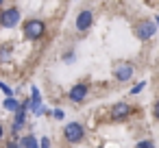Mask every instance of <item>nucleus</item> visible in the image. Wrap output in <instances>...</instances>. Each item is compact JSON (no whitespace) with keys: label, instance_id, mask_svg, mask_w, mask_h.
<instances>
[{"label":"nucleus","instance_id":"17","mask_svg":"<svg viewBox=\"0 0 159 148\" xmlns=\"http://www.w3.org/2000/svg\"><path fill=\"white\" fill-rule=\"evenodd\" d=\"M39 148H50V139H48V137H42V144H39Z\"/></svg>","mask_w":159,"mask_h":148},{"label":"nucleus","instance_id":"4","mask_svg":"<svg viewBox=\"0 0 159 148\" xmlns=\"http://www.w3.org/2000/svg\"><path fill=\"white\" fill-rule=\"evenodd\" d=\"M22 16H20V9L18 7H7L2 13H0V26L2 29H16L20 24Z\"/></svg>","mask_w":159,"mask_h":148},{"label":"nucleus","instance_id":"18","mask_svg":"<svg viewBox=\"0 0 159 148\" xmlns=\"http://www.w3.org/2000/svg\"><path fill=\"white\" fill-rule=\"evenodd\" d=\"M72 59H74V52H66V57H63V61H66V63H70Z\"/></svg>","mask_w":159,"mask_h":148},{"label":"nucleus","instance_id":"1","mask_svg":"<svg viewBox=\"0 0 159 148\" xmlns=\"http://www.w3.org/2000/svg\"><path fill=\"white\" fill-rule=\"evenodd\" d=\"M22 31H24V37H26V39L37 42V39L44 37L46 24H44V20H39V18H31V20H26V22L22 24Z\"/></svg>","mask_w":159,"mask_h":148},{"label":"nucleus","instance_id":"5","mask_svg":"<svg viewBox=\"0 0 159 148\" xmlns=\"http://www.w3.org/2000/svg\"><path fill=\"white\" fill-rule=\"evenodd\" d=\"M155 33H157V24H155L152 20H139L137 26H135V35H137V39H142V42L152 39Z\"/></svg>","mask_w":159,"mask_h":148},{"label":"nucleus","instance_id":"12","mask_svg":"<svg viewBox=\"0 0 159 148\" xmlns=\"http://www.w3.org/2000/svg\"><path fill=\"white\" fill-rule=\"evenodd\" d=\"M135 148H155V141L152 139H142V141H137Z\"/></svg>","mask_w":159,"mask_h":148},{"label":"nucleus","instance_id":"19","mask_svg":"<svg viewBox=\"0 0 159 148\" xmlns=\"http://www.w3.org/2000/svg\"><path fill=\"white\" fill-rule=\"evenodd\" d=\"M55 118L61 120V118H63V111H61V109H55Z\"/></svg>","mask_w":159,"mask_h":148},{"label":"nucleus","instance_id":"3","mask_svg":"<svg viewBox=\"0 0 159 148\" xmlns=\"http://www.w3.org/2000/svg\"><path fill=\"white\" fill-rule=\"evenodd\" d=\"M111 72H113V78H116V81L126 83V81H131V78H133L135 68H133V63H131V61H116Z\"/></svg>","mask_w":159,"mask_h":148},{"label":"nucleus","instance_id":"15","mask_svg":"<svg viewBox=\"0 0 159 148\" xmlns=\"http://www.w3.org/2000/svg\"><path fill=\"white\" fill-rule=\"evenodd\" d=\"M7 148H22V144H20V139H11L7 144Z\"/></svg>","mask_w":159,"mask_h":148},{"label":"nucleus","instance_id":"6","mask_svg":"<svg viewBox=\"0 0 159 148\" xmlns=\"http://www.w3.org/2000/svg\"><path fill=\"white\" fill-rule=\"evenodd\" d=\"M131 113H133V107H131L129 102H116V105L111 107V111H109V120H111V122H122V120H126Z\"/></svg>","mask_w":159,"mask_h":148},{"label":"nucleus","instance_id":"23","mask_svg":"<svg viewBox=\"0 0 159 148\" xmlns=\"http://www.w3.org/2000/svg\"><path fill=\"white\" fill-rule=\"evenodd\" d=\"M98 148H102V146H98Z\"/></svg>","mask_w":159,"mask_h":148},{"label":"nucleus","instance_id":"22","mask_svg":"<svg viewBox=\"0 0 159 148\" xmlns=\"http://www.w3.org/2000/svg\"><path fill=\"white\" fill-rule=\"evenodd\" d=\"M0 5H2V0H0Z\"/></svg>","mask_w":159,"mask_h":148},{"label":"nucleus","instance_id":"11","mask_svg":"<svg viewBox=\"0 0 159 148\" xmlns=\"http://www.w3.org/2000/svg\"><path fill=\"white\" fill-rule=\"evenodd\" d=\"M18 107H20V102H18L13 96H11V98H5V109H7V111H16Z\"/></svg>","mask_w":159,"mask_h":148},{"label":"nucleus","instance_id":"8","mask_svg":"<svg viewBox=\"0 0 159 148\" xmlns=\"http://www.w3.org/2000/svg\"><path fill=\"white\" fill-rule=\"evenodd\" d=\"M87 94H89V87H87L85 83H76V85L70 89V94H68V96H70V100H72V102H83V100L87 98Z\"/></svg>","mask_w":159,"mask_h":148},{"label":"nucleus","instance_id":"14","mask_svg":"<svg viewBox=\"0 0 159 148\" xmlns=\"http://www.w3.org/2000/svg\"><path fill=\"white\" fill-rule=\"evenodd\" d=\"M144 87H146V83H144V81H142V83H137V85H135V87H133V89H131V94H133V96H135V94H139V92H142V89H144Z\"/></svg>","mask_w":159,"mask_h":148},{"label":"nucleus","instance_id":"21","mask_svg":"<svg viewBox=\"0 0 159 148\" xmlns=\"http://www.w3.org/2000/svg\"><path fill=\"white\" fill-rule=\"evenodd\" d=\"M155 24H157V26H159V16H157V18H155Z\"/></svg>","mask_w":159,"mask_h":148},{"label":"nucleus","instance_id":"10","mask_svg":"<svg viewBox=\"0 0 159 148\" xmlns=\"http://www.w3.org/2000/svg\"><path fill=\"white\" fill-rule=\"evenodd\" d=\"M20 144H22V148H39L35 135H24V137L20 139Z\"/></svg>","mask_w":159,"mask_h":148},{"label":"nucleus","instance_id":"2","mask_svg":"<svg viewBox=\"0 0 159 148\" xmlns=\"http://www.w3.org/2000/svg\"><path fill=\"white\" fill-rule=\"evenodd\" d=\"M83 137H85V128L81 122H68L63 126V139L68 144H81Z\"/></svg>","mask_w":159,"mask_h":148},{"label":"nucleus","instance_id":"9","mask_svg":"<svg viewBox=\"0 0 159 148\" xmlns=\"http://www.w3.org/2000/svg\"><path fill=\"white\" fill-rule=\"evenodd\" d=\"M29 109L33 111V113H44V109H42V96H39V89L37 87H31V100H29Z\"/></svg>","mask_w":159,"mask_h":148},{"label":"nucleus","instance_id":"7","mask_svg":"<svg viewBox=\"0 0 159 148\" xmlns=\"http://www.w3.org/2000/svg\"><path fill=\"white\" fill-rule=\"evenodd\" d=\"M92 24H94V13H92L89 9H83V11L76 16V20H74V29H76L79 33L89 31V29H92Z\"/></svg>","mask_w":159,"mask_h":148},{"label":"nucleus","instance_id":"20","mask_svg":"<svg viewBox=\"0 0 159 148\" xmlns=\"http://www.w3.org/2000/svg\"><path fill=\"white\" fill-rule=\"evenodd\" d=\"M2 137H5V126L0 124V139H2Z\"/></svg>","mask_w":159,"mask_h":148},{"label":"nucleus","instance_id":"16","mask_svg":"<svg viewBox=\"0 0 159 148\" xmlns=\"http://www.w3.org/2000/svg\"><path fill=\"white\" fill-rule=\"evenodd\" d=\"M152 115L159 120V98H157V100H155V105H152Z\"/></svg>","mask_w":159,"mask_h":148},{"label":"nucleus","instance_id":"13","mask_svg":"<svg viewBox=\"0 0 159 148\" xmlns=\"http://www.w3.org/2000/svg\"><path fill=\"white\" fill-rule=\"evenodd\" d=\"M0 89H2V92H5V96H7V98H11V96H13V92H11V87H9V85H5V83H0Z\"/></svg>","mask_w":159,"mask_h":148}]
</instances>
